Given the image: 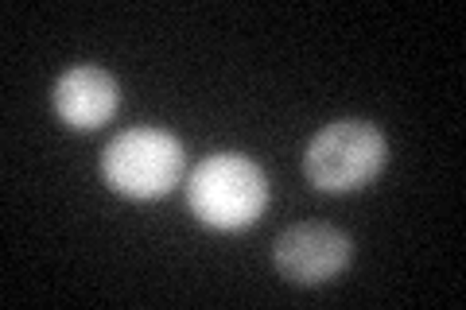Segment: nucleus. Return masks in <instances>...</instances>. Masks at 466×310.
I'll return each mask as SVG.
<instances>
[{
  "mask_svg": "<svg viewBox=\"0 0 466 310\" xmlns=\"http://www.w3.org/2000/svg\"><path fill=\"white\" fill-rule=\"evenodd\" d=\"M51 105L55 113L63 116V125L70 128H101L121 105V85L109 70L90 66V63H78L58 74L55 90H51Z\"/></svg>",
  "mask_w": 466,
  "mask_h": 310,
  "instance_id": "39448f33",
  "label": "nucleus"
},
{
  "mask_svg": "<svg viewBox=\"0 0 466 310\" xmlns=\"http://www.w3.org/2000/svg\"><path fill=\"white\" fill-rule=\"evenodd\" d=\"M389 164V144L381 128L358 116L330 121L311 136L303 152V175L323 195H350L373 183Z\"/></svg>",
  "mask_w": 466,
  "mask_h": 310,
  "instance_id": "f03ea898",
  "label": "nucleus"
},
{
  "mask_svg": "<svg viewBox=\"0 0 466 310\" xmlns=\"http://www.w3.org/2000/svg\"><path fill=\"white\" fill-rule=\"evenodd\" d=\"M272 264L284 279L299 287H319L339 275L350 264V237L334 225L303 221V225L284 229L272 245Z\"/></svg>",
  "mask_w": 466,
  "mask_h": 310,
  "instance_id": "20e7f679",
  "label": "nucleus"
},
{
  "mask_svg": "<svg viewBox=\"0 0 466 310\" xmlns=\"http://www.w3.org/2000/svg\"><path fill=\"white\" fill-rule=\"evenodd\" d=\"M187 205L218 233L249 229L268 205V179L249 155L214 152L187 179Z\"/></svg>",
  "mask_w": 466,
  "mask_h": 310,
  "instance_id": "f257e3e1",
  "label": "nucleus"
},
{
  "mask_svg": "<svg viewBox=\"0 0 466 310\" xmlns=\"http://www.w3.org/2000/svg\"><path fill=\"white\" fill-rule=\"evenodd\" d=\"M187 171L183 144L164 128H125L106 144L101 152V175L106 183L125 198L152 202L179 186Z\"/></svg>",
  "mask_w": 466,
  "mask_h": 310,
  "instance_id": "7ed1b4c3",
  "label": "nucleus"
}]
</instances>
